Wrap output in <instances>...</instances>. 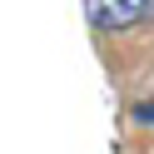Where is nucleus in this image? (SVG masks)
I'll list each match as a JSON object with an SVG mask.
<instances>
[{"instance_id":"f03ea898","label":"nucleus","mask_w":154,"mask_h":154,"mask_svg":"<svg viewBox=\"0 0 154 154\" xmlns=\"http://www.w3.org/2000/svg\"><path fill=\"white\" fill-rule=\"evenodd\" d=\"M134 119H154V104H134Z\"/></svg>"},{"instance_id":"f257e3e1","label":"nucleus","mask_w":154,"mask_h":154,"mask_svg":"<svg viewBox=\"0 0 154 154\" xmlns=\"http://www.w3.org/2000/svg\"><path fill=\"white\" fill-rule=\"evenodd\" d=\"M85 20L94 30H139L154 20V0H85Z\"/></svg>"}]
</instances>
